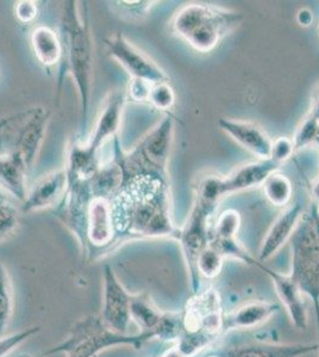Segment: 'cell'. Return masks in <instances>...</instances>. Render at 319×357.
<instances>
[{"instance_id":"cell-10","label":"cell","mask_w":319,"mask_h":357,"mask_svg":"<svg viewBox=\"0 0 319 357\" xmlns=\"http://www.w3.org/2000/svg\"><path fill=\"white\" fill-rule=\"evenodd\" d=\"M126 102V94L121 91H111L103 102L94 131L87 142L84 143L86 149L94 155L101 156V148L109 144L118 136L121 128V114Z\"/></svg>"},{"instance_id":"cell-29","label":"cell","mask_w":319,"mask_h":357,"mask_svg":"<svg viewBox=\"0 0 319 357\" xmlns=\"http://www.w3.org/2000/svg\"><path fill=\"white\" fill-rule=\"evenodd\" d=\"M295 153V144L292 138L281 136L273 139L272 144L271 160L276 165H283L287 162Z\"/></svg>"},{"instance_id":"cell-18","label":"cell","mask_w":319,"mask_h":357,"mask_svg":"<svg viewBox=\"0 0 319 357\" xmlns=\"http://www.w3.org/2000/svg\"><path fill=\"white\" fill-rule=\"evenodd\" d=\"M116 234L110 199L94 197L87 212V240L96 247L111 243Z\"/></svg>"},{"instance_id":"cell-17","label":"cell","mask_w":319,"mask_h":357,"mask_svg":"<svg viewBox=\"0 0 319 357\" xmlns=\"http://www.w3.org/2000/svg\"><path fill=\"white\" fill-rule=\"evenodd\" d=\"M319 351L318 343H251L226 351L224 357H304Z\"/></svg>"},{"instance_id":"cell-38","label":"cell","mask_w":319,"mask_h":357,"mask_svg":"<svg viewBox=\"0 0 319 357\" xmlns=\"http://www.w3.org/2000/svg\"><path fill=\"white\" fill-rule=\"evenodd\" d=\"M20 357H31V356H29V355H23V356H20Z\"/></svg>"},{"instance_id":"cell-39","label":"cell","mask_w":319,"mask_h":357,"mask_svg":"<svg viewBox=\"0 0 319 357\" xmlns=\"http://www.w3.org/2000/svg\"><path fill=\"white\" fill-rule=\"evenodd\" d=\"M318 353H319V351H318Z\"/></svg>"},{"instance_id":"cell-25","label":"cell","mask_w":319,"mask_h":357,"mask_svg":"<svg viewBox=\"0 0 319 357\" xmlns=\"http://www.w3.org/2000/svg\"><path fill=\"white\" fill-rule=\"evenodd\" d=\"M241 227V215L232 208L223 211L217 217L214 227H211L210 238L234 240L237 238Z\"/></svg>"},{"instance_id":"cell-32","label":"cell","mask_w":319,"mask_h":357,"mask_svg":"<svg viewBox=\"0 0 319 357\" xmlns=\"http://www.w3.org/2000/svg\"><path fill=\"white\" fill-rule=\"evenodd\" d=\"M37 13H38V8H37L36 3L33 0H22V1L16 3L15 15L20 23H24V24L31 23L35 21Z\"/></svg>"},{"instance_id":"cell-2","label":"cell","mask_w":319,"mask_h":357,"mask_svg":"<svg viewBox=\"0 0 319 357\" xmlns=\"http://www.w3.org/2000/svg\"><path fill=\"white\" fill-rule=\"evenodd\" d=\"M77 1H65L62 33L67 49V72L73 77L80 104L81 126L85 128L94 84V38L87 10L81 13Z\"/></svg>"},{"instance_id":"cell-33","label":"cell","mask_w":319,"mask_h":357,"mask_svg":"<svg viewBox=\"0 0 319 357\" xmlns=\"http://www.w3.org/2000/svg\"><path fill=\"white\" fill-rule=\"evenodd\" d=\"M295 21L297 23L303 26V28H309L310 25L315 21V17H313V13H312L310 8H300L297 16H295Z\"/></svg>"},{"instance_id":"cell-3","label":"cell","mask_w":319,"mask_h":357,"mask_svg":"<svg viewBox=\"0 0 319 357\" xmlns=\"http://www.w3.org/2000/svg\"><path fill=\"white\" fill-rule=\"evenodd\" d=\"M242 21L241 13L229 8L190 3L175 13L172 29L174 33L194 50L199 53H210Z\"/></svg>"},{"instance_id":"cell-20","label":"cell","mask_w":319,"mask_h":357,"mask_svg":"<svg viewBox=\"0 0 319 357\" xmlns=\"http://www.w3.org/2000/svg\"><path fill=\"white\" fill-rule=\"evenodd\" d=\"M31 45L34 53L40 65L52 67L60 62L64 47L55 31L47 26H37L31 33Z\"/></svg>"},{"instance_id":"cell-23","label":"cell","mask_w":319,"mask_h":357,"mask_svg":"<svg viewBox=\"0 0 319 357\" xmlns=\"http://www.w3.org/2000/svg\"><path fill=\"white\" fill-rule=\"evenodd\" d=\"M225 257L216 248L207 244V247L204 248L198 255L195 269L199 276L207 280H214L222 272Z\"/></svg>"},{"instance_id":"cell-22","label":"cell","mask_w":319,"mask_h":357,"mask_svg":"<svg viewBox=\"0 0 319 357\" xmlns=\"http://www.w3.org/2000/svg\"><path fill=\"white\" fill-rule=\"evenodd\" d=\"M263 195L276 207H286L293 198V183L287 175L276 171L262 183Z\"/></svg>"},{"instance_id":"cell-11","label":"cell","mask_w":319,"mask_h":357,"mask_svg":"<svg viewBox=\"0 0 319 357\" xmlns=\"http://www.w3.org/2000/svg\"><path fill=\"white\" fill-rule=\"evenodd\" d=\"M256 267H259L271 278L272 282L274 284L275 292L286 310L292 325L298 330H306L309 325V314L304 301V294L291 275L273 271L259 261L256 262Z\"/></svg>"},{"instance_id":"cell-34","label":"cell","mask_w":319,"mask_h":357,"mask_svg":"<svg viewBox=\"0 0 319 357\" xmlns=\"http://www.w3.org/2000/svg\"><path fill=\"white\" fill-rule=\"evenodd\" d=\"M310 114L319 122V87L316 89L315 94L312 97L311 110Z\"/></svg>"},{"instance_id":"cell-6","label":"cell","mask_w":319,"mask_h":357,"mask_svg":"<svg viewBox=\"0 0 319 357\" xmlns=\"http://www.w3.org/2000/svg\"><path fill=\"white\" fill-rule=\"evenodd\" d=\"M156 338L154 333L126 336L109 329L101 318L89 316L77 321L69 331L65 342L47 353H66L68 357H96L103 350L116 345H133L140 349L143 343Z\"/></svg>"},{"instance_id":"cell-8","label":"cell","mask_w":319,"mask_h":357,"mask_svg":"<svg viewBox=\"0 0 319 357\" xmlns=\"http://www.w3.org/2000/svg\"><path fill=\"white\" fill-rule=\"evenodd\" d=\"M104 42L109 56L116 60L131 79L142 80L150 85L170 82V77L165 73V70L121 33L107 37Z\"/></svg>"},{"instance_id":"cell-36","label":"cell","mask_w":319,"mask_h":357,"mask_svg":"<svg viewBox=\"0 0 319 357\" xmlns=\"http://www.w3.org/2000/svg\"><path fill=\"white\" fill-rule=\"evenodd\" d=\"M312 146H313L315 149H317V151H319V128L318 130H317V134H316L315 141H313V144H312Z\"/></svg>"},{"instance_id":"cell-14","label":"cell","mask_w":319,"mask_h":357,"mask_svg":"<svg viewBox=\"0 0 319 357\" xmlns=\"http://www.w3.org/2000/svg\"><path fill=\"white\" fill-rule=\"evenodd\" d=\"M68 188V173L66 167L48 173L35 183L28 191L27 198L22 203V212L40 211L53 206L59 200L64 199Z\"/></svg>"},{"instance_id":"cell-12","label":"cell","mask_w":319,"mask_h":357,"mask_svg":"<svg viewBox=\"0 0 319 357\" xmlns=\"http://www.w3.org/2000/svg\"><path fill=\"white\" fill-rule=\"evenodd\" d=\"M305 211L303 204L295 203L287 205L283 211L278 215V218L272 224L267 231L262 243L260 245L259 262L265 264L267 260L279 252L285 244L291 240L297 227L303 220Z\"/></svg>"},{"instance_id":"cell-21","label":"cell","mask_w":319,"mask_h":357,"mask_svg":"<svg viewBox=\"0 0 319 357\" xmlns=\"http://www.w3.org/2000/svg\"><path fill=\"white\" fill-rule=\"evenodd\" d=\"M131 321L142 329V333H154L158 329L165 313L153 304L147 294L131 296ZM156 336V335H155Z\"/></svg>"},{"instance_id":"cell-13","label":"cell","mask_w":319,"mask_h":357,"mask_svg":"<svg viewBox=\"0 0 319 357\" xmlns=\"http://www.w3.org/2000/svg\"><path fill=\"white\" fill-rule=\"evenodd\" d=\"M219 128L230 136L235 142L258 158V160L271 158L272 139L262 128L255 123L232 118H219Z\"/></svg>"},{"instance_id":"cell-35","label":"cell","mask_w":319,"mask_h":357,"mask_svg":"<svg viewBox=\"0 0 319 357\" xmlns=\"http://www.w3.org/2000/svg\"><path fill=\"white\" fill-rule=\"evenodd\" d=\"M312 198L315 200L316 204L319 205V176L316 178L315 183H312L311 187Z\"/></svg>"},{"instance_id":"cell-28","label":"cell","mask_w":319,"mask_h":357,"mask_svg":"<svg viewBox=\"0 0 319 357\" xmlns=\"http://www.w3.org/2000/svg\"><path fill=\"white\" fill-rule=\"evenodd\" d=\"M175 92L170 82H161L151 86L148 102L156 110L170 111L175 104Z\"/></svg>"},{"instance_id":"cell-16","label":"cell","mask_w":319,"mask_h":357,"mask_svg":"<svg viewBox=\"0 0 319 357\" xmlns=\"http://www.w3.org/2000/svg\"><path fill=\"white\" fill-rule=\"evenodd\" d=\"M280 306L272 301H253L241 305L229 313H224L223 333L234 330L254 329L256 326L269 321L279 312Z\"/></svg>"},{"instance_id":"cell-37","label":"cell","mask_w":319,"mask_h":357,"mask_svg":"<svg viewBox=\"0 0 319 357\" xmlns=\"http://www.w3.org/2000/svg\"><path fill=\"white\" fill-rule=\"evenodd\" d=\"M207 357H224V356H221V355H209V356H207Z\"/></svg>"},{"instance_id":"cell-27","label":"cell","mask_w":319,"mask_h":357,"mask_svg":"<svg viewBox=\"0 0 319 357\" xmlns=\"http://www.w3.org/2000/svg\"><path fill=\"white\" fill-rule=\"evenodd\" d=\"M318 128V121L311 114H307L297 128V130L292 137L295 151H303L305 148L312 146Z\"/></svg>"},{"instance_id":"cell-31","label":"cell","mask_w":319,"mask_h":357,"mask_svg":"<svg viewBox=\"0 0 319 357\" xmlns=\"http://www.w3.org/2000/svg\"><path fill=\"white\" fill-rule=\"evenodd\" d=\"M151 86L153 85H150L148 82L131 79L126 93V99H130L135 102H148Z\"/></svg>"},{"instance_id":"cell-5","label":"cell","mask_w":319,"mask_h":357,"mask_svg":"<svg viewBox=\"0 0 319 357\" xmlns=\"http://www.w3.org/2000/svg\"><path fill=\"white\" fill-rule=\"evenodd\" d=\"M291 249L290 275L315 307L319 335V222L316 212L304 215L292 236Z\"/></svg>"},{"instance_id":"cell-30","label":"cell","mask_w":319,"mask_h":357,"mask_svg":"<svg viewBox=\"0 0 319 357\" xmlns=\"http://www.w3.org/2000/svg\"><path fill=\"white\" fill-rule=\"evenodd\" d=\"M38 331H40V328H31V329L23 330V331L13 333L8 336L1 337L0 338V357H4L5 355L11 353L18 345L29 340L30 337H33Z\"/></svg>"},{"instance_id":"cell-7","label":"cell","mask_w":319,"mask_h":357,"mask_svg":"<svg viewBox=\"0 0 319 357\" xmlns=\"http://www.w3.org/2000/svg\"><path fill=\"white\" fill-rule=\"evenodd\" d=\"M216 207L207 206L198 200L194 202L186 223L179 231L178 241L182 248V254L186 261L187 271L193 293L200 291V276L195 269L198 255L210 242L211 217Z\"/></svg>"},{"instance_id":"cell-4","label":"cell","mask_w":319,"mask_h":357,"mask_svg":"<svg viewBox=\"0 0 319 357\" xmlns=\"http://www.w3.org/2000/svg\"><path fill=\"white\" fill-rule=\"evenodd\" d=\"M173 139L174 119L168 114L129 153L121 151L119 137L114 138L112 158L121 168L123 178L129 175L149 174L168 178V162Z\"/></svg>"},{"instance_id":"cell-24","label":"cell","mask_w":319,"mask_h":357,"mask_svg":"<svg viewBox=\"0 0 319 357\" xmlns=\"http://www.w3.org/2000/svg\"><path fill=\"white\" fill-rule=\"evenodd\" d=\"M13 312V289L8 269L0 262V333H4Z\"/></svg>"},{"instance_id":"cell-19","label":"cell","mask_w":319,"mask_h":357,"mask_svg":"<svg viewBox=\"0 0 319 357\" xmlns=\"http://www.w3.org/2000/svg\"><path fill=\"white\" fill-rule=\"evenodd\" d=\"M28 171V166L20 154L0 155V190L23 203L29 191Z\"/></svg>"},{"instance_id":"cell-1","label":"cell","mask_w":319,"mask_h":357,"mask_svg":"<svg viewBox=\"0 0 319 357\" xmlns=\"http://www.w3.org/2000/svg\"><path fill=\"white\" fill-rule=\"evenodd\" d=\"M110 203L118 235L178 241L180 229L172 220L168 178L149 174L126 176Z\"/></svg>"},{"instance_id":"cell-15","label":"cell","mask_w":319,"mask_h":357,"mask_svg":"<svg viewBox=\"0 0 319 357\" xmlns=\"http://www.w3.org/2000/svg\"><path fill=\"white\" fill-rule=\"evenodd\" d=\"M279 165L268 160H258L255 162L246 163L222 176L224 195H231L237 192L246 191L253 187L262 186L266 178L279 169Z\"/></svg>"},{"instance_id":"cell-9","label":"cell","mask_w":319,"mask_h":357,"mask_svg":"<svg viewBox=\"0 0 319 357\" xmlns=\"http://www.w3.org/2000/svg\"><path fill=\"white\" fill-rule=\"evenodd\" d=\"M131 296L119 282L112 268H104V306L101 319L114 333L126 335L131 323Z\"/></svg>"},{"instance_id":"cell-26","label":"cell","mask_w":319,"mask_h":357,"mask_svg":"<svg viewBox=\"0 0 319 357\" xmlns=\"http://www.w3.org/2000/svg\"><path fill=\"white\" fill-rule=\"evenodd\" d=\"M20 224L18 210L5 197L3 190H0V242L13 235Z\"/></svg>"}]
</instances>
